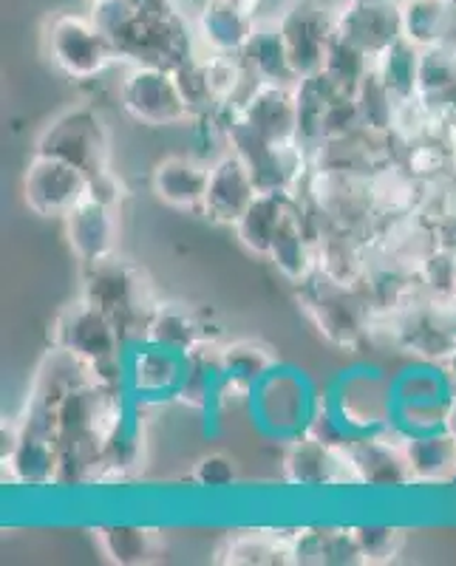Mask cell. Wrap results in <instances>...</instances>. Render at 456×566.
Masks as SVG:
<instances>
[{
    "label": "cell",
    "instance_id": "obj_1",
    "mask_svg": "<svg viewBox=\"0 0 456 566\" xmlns=\"http://www.w3.org/2000/svg\"><path fill=\"white\" fill-rule=\"evenodd\" d=\"M80 297L114 317L116 326L123 328V335L125 328L134 326L139 328L142 337H145V323H148L151 312L159 303L145 270L120 255L108 258L97 266H85Z\"/></svg>",
    "mask_w": 456,
    "mask_h": 566
},
{
    "label": "cell",
    "instance_id": "obj_2",
    "mask_svg": "<svg viewBox=\"0 0 456 566\" xmlns=\"http://www.w3.org/2000/svg\"><path fill=\"white\" fill-rule=\"evenodd\" d=\"M43 49L54 69L74 83L100 77L120 54L94 18L54 12L45 20Z\"/></svg>",
    "mask_w": 456,
    "mask_h": 566
},
{
    "label": "cell",
    "instance_id": "obj_3",
    "mask_svg": "<svg viewBox=\"0 0 456 566\" xmlns=\"http://www.w3.org/2000/svg\"><path fill=\"white\" fill-rule=\"evenodd\" d=\"M123 340V328L116 326L114 317L105 315L85 297L69 303L52 326L54 348L71 360H77L91 374L116 368Z\"/></svg>",
    "mask_w": 456,
    "mask_h": 566
},
{
    "label": "cell",
    "instance_id": "obj_4",
    "mask_svg": "<svg viewBox=\"0 0 456 566\" xmlns=\"http://www.w3.org/2000/svg\"><path fill=\"white\" fill-rule=\"evenodd\" d=\"M276 23L298 80L323 71L329 49L338 38V7L332 0H292Z\"/></svg>",
    "mask_w": 456,
    "mask_h": 566
},
{
    "label": "cell",
    "instance_id": "obj_5",
    "mask_svg": "<svg viewBox=\"0 0 456 566\" xmlns=\"http://www.w3.org/2000/svg\"><path fill=\"white\" fill-rule=\"evenodd\" d=\"M34 154L58 156V159L77 165L89 176L103 174L111 168V142L103 116L85 105L63 111L45 125Z\"/></svg>",
    "mask_w": 456,
    "mask_h": 566
},
{
    "label": "cell",
    "instance_id": "obj_6",
    "mask_svg": "<svg viewBox=\"0 0 456 566\" xmlns=\"http://www.w3.org/2000/svg\"><path fill=\"white\" fill-rule=\"evenodd\" d=\"M120 103L134 119L154 128L165 125H185L194 119L185 94L170 65L136 63L120 83Z\"/></svg>",
    "mask_w": 456,
    "mask_h": 566
},
{
    "label": "cell",
    "instance_id": "obj_7",
    "mask_svg": "<svg viewBox=\"0 0 456 566\" xmlns=\"http://www.w3.org/2000/svg\"><path fill=\"white\" fill-rule=\"evenodd\" d=\"M91 176L58 156L34 154L23 174V201L43 219H65L77 205L89 199Z\"/></svg>",
    "mask_w": 456,
    "mask_h": 566
},
{
    "label": "cell",
    "instance_id": "obj_8",
    "mask_svg": "<svg viewBox=\"0 0 456 566\" xmlns=\"http://www.w3.org/2000/svg\"><path fill=\"white\" fill-rule=\"evenodd\" d=\"M230 142L247 168L256 176L261 193H292L303 174V145L298 142H267L241 125L230 123Z\"/></svg>",
    "mask_w": 456,
    "mask_h": 566
},
{
    "label": "cell",
    "instance_id": "obj_9",
    "mask_svg": "<svg viewBox=\"0 0 456 566\" xmlns=\"http://www.w3.org/2000/svg\"><path fill=\"white\" fill-rule=\"evenodd\" d=\"M230 123L267 142H298L301 114H298L296 85L256 83L250 94L232 108Z\"/></svg>",
    "mask_w": 456,
    "mask_h": 566
},
{
    "label": "cell",
    "instance_id": "obj_10",
    "mask_svg": "<svg viewBox=\"0 0 456 566\" xmlns=\"http://www.w3.org/2000/svg\"><path fill=\"white\" fill-rule=\"evenodd\" d=\"M71 252L83 266H97L120 255V207L85 199L63 219Z\"/></svg>",
    "mask_w": 456,
    "mask_h": 566
},
{
    "label": "cell",
    "instance_id": "obj_11",
    "mask_svg": "<svg viewBox=\"0 0 456 566\" xmlns=\"http://www.w3.org/2000/svg\"><path fill=\"white\" fill-rule=\"evenodd\" d=\"M338 34L369 57H380L403 38L400 0H349L338 7Z\"/></svg>",
    "mask_w": 456,
    "mask_h": 566
},
{
    "label": "cell",
    "instance_id": "obj_12",
    "mask_svg": "<svg viewBox=\"0 0 456 566\" xmlns=\"http://www.w3.org/2000/svg\"><path fill=\"white\" fill-rule=\"evenodd\" d=\"M303 286H307L303 303H307L309 317L321 328V335H327V340L334 346H354L363 335V312L354 301L352 286H341L323 275L321 283L307 281Z\"/></svg>",
    "mask_w": 456,
    "mask_h": 566
},
{
    "label": "cell",
    "instance_id": "obj_13",
    "mask_svg": "<svg viewBox=\"0 0 456 566\" xmlns=\"http://www.w3.org/2000/svg\"><path fill=\"white\" fill-rule=\"evenodd\" d=\"M283 468H287V479L292 484H303V488H332V484L343 482L357 484L346 448L312 437V433L296 439Z\"/></svg>",
    "mask_w": 456,
    "mask_h": 566
},
{
    "label": "cell",
    "instance_id": "obj_14",
    "mask_svg": "<svg viewBox=\"0 0 456 566\" xmlns=\"http://www.w3.org/2000/svg\"><path fill=\"white\" fill-rule=\"evenodd\" d=\"M258 193L261 190H258L256 176L247 168V161L236 150H230L210 165V181H207L201 212L219 224L236 227Z\"/></svg>",
    "mask_w": 456,
    "mask_h": 566
},
{
    "label": "cell",
    "instance_id": "obj_15",
    "mask_svg": "<svg viewBox=\"0 0 456 566\" xmlns=\"http://www.w3.org/2000/svg\"><path fill=\"white\" fill-rule=\"evenodd\" d=\"M9 464L14 482L29 484V488H45L60 479V444L54 437L52 424H40L38 419H29L18 433L12 451L3 457Z\"/></svg>",
    "mask_w": 456,
    "mask_h": 566
},
{
    "label": "cell",
    "instance_id": "obj_16",
    "mask_svg": "<svg viewBox=\"0 0 456 566\" xmlns=\"http://www.w3.org/2000/svg\"><path fill=\"white\" fill-rule=\"evenodd\" d=\"M205 328V317L194 306L176 301H162L156 303L148 323H145V343L170 348V352L185 354V357H196L210 343Z\"/></svg>",
    "mask_w": 456,
    "mask_h": 566
},
{
    "label": "cell",
    "instance_id": "obj_17",
    "mask_svg": "<svg viewBox=\"0 0 456 566\" xmlns=\"http://www.w3.org/2000/svg\"><path fill=\"white\" fill-rule=\"evenodd\" d=\"M210 181V165L196 156H165L156 161L151 187L162 205L174 210H201Z\"/></svg>",
    "mask_w": 456,
    "mask_h": 566
},
{
    "label": "cell",
    "instance_id": "obj_18",
    "mask_svg": "<svg viewBox=\"0 0 456 566\" xmlns=\"http://www.w3.org/2000/svg\"><path fill=\"white\" fill-rule=\"evenodd\" d=\"M256 14L225 3V0H205L199 18H196V34L213 54H245L252 32H256Z\"/></svg>",
    "mask_w": 456,
    "mask_h": 566
},
{
    "label": "cell",
    "instance_id": "obj_19",
    "mask_svg": "<svg viewBox=\"0 0 456 566\" xmlns=\"http://www.w3.org/2000/svg\"><path fill=\"white\" fill-rule=\"evenodd\" d=\"M187 357L170 348L145 346L134 354L128 368V382L142 397H176L185 382Z\"/></svg>",
    "mask_w": 456,
    "mask_h": 566
},
{
    "label": "cell",
    "instance_id": "obj_20",
    "mask_svg": "<svg viewBox=\"0 0 456 566\" xmlns=\"http://www.w3.org/2000/svg\"><path fill=\"white\" fill-rule=\"evenodd\" d=\"M292 210H296L292 193H258L252 205L247 207L245 216L238 219V241L250 252H256V255L267 258L278 230H281Z\"/></svg>",
    "mask_w": 456,
    "mask_h": 566
},
{
    "label": "cell",
    "instance_id": "obj_21",
    "mask_svg": "<svg viewBox=\"0 0 456 566\" xmlns=\"http://www.w3.org/2000/svg\"><path fill=\"white\" fill-rule=\"evenodd\" d=\"M247 71L256 83H276V85H296L298 74L292 69V60L287 54V45H283L281 32H278V23H256V32H252L250 43H247L245 54Z\"/></svg>",
    "mask_w": 456,
    "mask_h": 566
},
{
    "label": "cell",
    "instance_id": "obj_22",
    "mask_svg": "<svg viewBox=\"0 0 456 566\" xmlns=\"http://www.w3.org/2000/svg\"><path fill=\"white\" fill-rule=\"evenodd\" d=\"M276 366V354L261 340L227 343L216 354V371H219L221 380L232 388H241V391H250L263 377H270Z\"/></svg>",
    "mask_w": 456,
    "mask_h": 566
},
{
    "label": "cell",
    "instance_id": "obj_23",
    "mask_svg": "<svg viewBox=\"0 0 456 566\" xmlns=\"http://www.w3.org/2000/svg\"><path fill=\"white\" fill-rule=\"evenodd\" d=\"M272 264L278 266L283 277H290L292 283H307L309 277L318 272V247L307 239V230H303L301 212L296 210L287 216L283 227L278 230L276 241L270 247V255H267Z\"/></svg>",
    "mask_w": 456,
    "mask_h": 566
},
{
    "label": "cell",
    "instance_id": "obj_24",
    "mask_svg": "<svg viewBox=\"0 0 456 566\" xmlns=\"http://www.w3.org/2000/svg\"><path fill=\"white\" fill-rule=\"evenodd\" d=\"M97 547L116 566L154 564L162 553V541L156 530L142 524H105L94 530Z\"/></svg>",
    "mask_w": 456,
    "mask_h": 566
},
{
    "label": "cell",
    "instance_id": "obj_25",
    "mask_svg": "<svg viewBox=\"0 0 456 566\" xmlns=\"http://www.w3.org/2000/svg\"><path fill=\"white\" fill-rule=\"evenodd\" d=\"M349 457H352L357 484L400 488V484L412 482V470L405 462L403 448L392 451V444L380 442V439H363L360 444L349 448Z\"/></svg>",
    "mask_w": 456,
    "mask_h": 566
},
{
    "label": "cell",
    "instance_id": "obj_26",
    "mask_svg": "<svg viewBox=\"0 0 456 566\" xmlns=\"http://www.w3.org/2000/svg\"><path fill=\"white\" fill-rule=\"evenodd\" d=\"M403 453L405 462H408V470H412V482H437V479L456 476L454 433H414L403 444Z\"/></svg>",
    "mask_w": 456,
    "mask_h": 566
},
{
    "label": "cell",
    "instance_id": "obj_27",
    "mask_svg": "<svg viewBox=\"0 0 456 566\" xmlns=\"http://www.w3.org/2000/svg\"><path fill=\"white\" fill-rule=\"evenodd\" d=\"M456 9L448 0H400V18H403V40L417 49L448 43L450 18Z\"/></svg>",
    "mask_w": 456,
    "mask_h": 566
},
{
    "label": "cell",
    "instance_id": "obj_28",
    "mask_svg": "<svg viewBox=\"0 0 456 566\" xmlns=\"http://www.w3.org/2000/svg\"><path fill=\"white\" fill-rule=\"evenodd\" d=\"M419 54H423V49H417V45L400 38L380 57H374V74H377L380 83L386 85V91L400 105L417 99Z\"/></svg>",
    "mask_w": 456,
    "mask_h": 566
},
{
    "label": "cell",
    "instance_id": "obj_29",
    "mask_svg": "<svg viewBox=\"0 0 456 566\" xmlns=\"http://www.w3.org/2000/svg\"><path fill=\"white\" fill-rule=\"evenodd\" d=\"M292 555V541H276L263 533H247L236 535L216 553V560L221 564H283V560H296Z\"/></svg>",
    "mask_w": 456,
    "mask_h": 566
},
{
    "label": "cell",
    "instance_id": "obj_30",
    "mask_svg": "<svg viewBox=\"0 0 456 566\" xmlns=\"http://www.w3.org/2000/svg\"><path fill=\"white\" fill-rule=\"evenodd\" d=\"M354 103H357L360 111V123L363 128L374 130V134H386V130H394V123H397V108L400 103L386 91V85L380 83L374 69L369 71V77L357 85L354 91Z\"/></svg>",
    "mask_w": 456,
    "mask_h": 566
},
{
    "label": "cell",
    "instance_id": "obj_31",
    "mask_svg": "<svg viewBox=\"0 0 456 566\" xmlns=\"http://www.w3.org/2000/svg\"><path fill=\"white\" fill-rule=\"evenodd\" d=\"M372 65H374V60L369 57V54H363L357 45H352L349 40H343L341 34H338L332 43V49H329V54H327V65H323V71H327L329 77L341 85L343 91L354 94V91H357V85L369 77Z\"/></svg>",
    "mask_w": 456,
    "mask_h": 566
},
{
    "label": "cell",
    "instance_id": "obj_32",
    "mask_svg": "<svg viewBox=\"0 0 456 566\" xmlns=\"http://www.w3.org/2000/svg\"><path fill=\"white\" fill-rule=\"evenodd\" d=\"M423 286L437 306L456 303V250L431 252L423 261Z\"/></svg>",
    "mask_w": 456,
    "mask_h": 566
},
{
    "label": "cell",
    "instance_id": "obj_33",
    "mask_svg": "<svg viewBox=\"0 0 456 566\" xmlns=\"http://www.w3.org/2000/svg\"><path fill=\"white\" fill-rule=\"evenodd\" d=\"M354 538H357L360 558L363 564H388L403 549V530L388 527V524H366V527H354Z\"/></svg>",
    "mask_w": 456,
    "mask_h": 566
},
{
    "label": "cell",
    "instance_id": "obj_34",
    "mask_svg": "<svg viewBox=\"0 0 456 566\" xmlns=\"http://www.w3.org/2000/svg\"><path fill=\"white\" fill-rule=\"evenodd\" d=\"M190 479H194V484H199V488L205 490H227L236 484L238 464L236 459L227 457V453H205V457L194 464Z\"/></svg>",
    "mask_w": 456,
    "mask_h": 566
},
{
    "label": "cell",
    "instance_id": "obj_35",
    "mask_svg": "<svg viewBox=\"0 0 456 566\" xmlns=\"http://www.w3.org/2000/svg\"><path fill=\"white\" fill-rule=\"evenodd\" d=\"M225 3H232V7L245 9V12L256 14L258 7H261V0H225Z\"/></svg>",
    "mask_w": 456,
    "mask_h": 566
},
{
    "label": "cell",
    "instance_id": "obj_36",
    "mask_svg": "<svg viewBox=\"0 0 456 566\" xmlns=\"http://www.w3.org/2000/svg\"><path fill=\"white\" fill-rule=\"evenodd\" d=\"M134 3L142 9H174L170 0H134Z\"/></svg>",
    "mask_w": 456,
    "mask_h": 566
},
{
    "label": "cell",
    "instance_id": "obj_37",
    "mask_svg": "<svg viewBox=\"0 0 456 566\" xmlns=\"http://www.w3.org/2000/svg\"><path fill=\"white\" fill-rule=\"evenodd\" d=\"M448 148H450V159L456 165V123L450 125V134H448Z\"/></svg>",
    "mask_w": 456,
    "mask_h": 566
},
{
    "label": "cell",
    "instance_id": "obj_38",
    "mask_svg": "<svg viewBox=\"0 0 456 566\" xmlns=\"http://www.w3.org/2000/svg\"><path fill=\"white\" fill-rule=\"evenodd\" d=\"M85 3H89V7L94 9V7H103V3H111V0H85Z\"/></svg>",
    "mask_w": 456,
    "mask_h": 566
},
{
    "label": "cell",
    "instance_id": "obj_39",
    "mask_svg": "<svg viewBox=\"0 0 456 566\" xmlns=\"http://www.w3.org/2000/svg\"><path fill=\"white\" fill-rule=\"evenodd\" d=\"M448 3H450V7H454V9H456V0H448Z\"/></svg>",
    "mask_w": 456,
    "mask_h": 566
}]
</instances>
